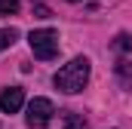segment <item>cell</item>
<instances>
[{
    "label": "cell",
    "mask_w": 132,
    "mask_h": 129,
    "mask_svg": "<svg viewBox=\"0 0 132 129\" xmlns=\"http://www.w3.org/2000/svg\"><path fill=\"white\" fill-rule=\"evenodd\" d=\"M52 83H55V89H62L68 95L83 92V86L89 83V59L86 55H77V59H71L68 64H62L59 74L52 77Z\"/></svg>",
    "instance_id": "6da1fadb"
},
{
    "label": "cell",
    "mask_w": 132,
    "mask_h": 129,
    "mask_svg": "<svg viewBox=\"0 0 132 129\" xmlns=\"http://www.w3.org/2000/svg\"><path fill=\"white\" fill-rule=\"evenodd\" d=\"M28 43H31L34 59L49 62V59H55V52H59V31H52V28L31 31V34H28Z\"/></svg>",
    "instance_id": "7a4b0ae2"
},
{
    "label": "cell",
    "mask_w": 132,
    "mask_h": 129,
    "mask_svg": "<svg viewBox=\"0 0 132 129\" xmlns=\"http://www.w3.org/2000/svg\"><path fill=\"white\" fill-rule=\"evenodd\" d=\"M52 114H55V108H52V101H49V98H34L31 104H28L25 123H28L31 129H43L49 120H52Z\"/></svg>",
    "instance_id": "3957f363"
},
{
    "label": "cell",
    "mask_w": 132,
    "mask_h": 129,
    "mask_svg": "<svg viewBox=\"0 0 132 129\" xmlns=\"http://www.w3.org/2000/svg\"><path fill=\"white\" fill-rule=\"evenodd\" d=\"M22 104H25V92L19 86H6L0 92V111L3 114H15V111H22Z\"/></svg>",
    "instance_id": "277c9868"
},
{
    "label": "cell",
    "mask_w": 132,
    "mask_h": 129,
    "mask_svg": "<svg viewBox=\"0 0 132 129\" xmlns=\"http://www.w3.org/2000/svg\"><path fill=\"white\" fill-rule=\"evenodd\" d=\"M114 71H117L120 86H123V89H132V64H129V62H117V64H114Z\"/></svg>",
    "instance_id": "5b68a950"
},
{
    "label": "cell",
    "mask_w": 132,
    "mask_h": 129,
    "mask_svg": "<svg viewBox=\"0 0 132 129\" xmlns=\"http://www.w3.org/2000/svg\"><path fill=\"white\" fill-rule=\"evenodd\" d=\"M65 129H89V123H86L83 114H68L65 117Z\"/></svg>",
    "instance_id": "8992f818"
},
{
    "label": "cell",
    "mask_w": 132,
    "mask_h": 129,
    "mask_svg": "<svg viewBox=\"0 0 132 129\" xmlns=\"http://www.w3.org/2000/svg\"><path fill=\"white\" fill-rule=\"evenodd\" d=\"M15 37H19L15 28H0V52H3L6 46H12V43H15Z\"/></svg>",
    "instance_id": "52a82bcc"
},
{
    "label": "cell",
    "mask_w": 132,
    "mask_h": 129,
    "mask_svg": "<svg viewBox=\"0 0 132 129\" xmlns=\"http://www.w3.org/2000/svg\"><path fill=\"white\" fill-rule=\"evenodd\" d=\"M114 49H120V52H132V37H129V34H117V37H114Z\"/></svg>",
    "instance_id": "ba28073f"
},
{
    "label": "cell",
    "mask_w": 132,
    "mask_h": 129,
    "mask_svg": "<svg viewBox=\"0 0 132 129\" xmlns=\"http://www.w3.org/2000/svg\"><path fill=\"white\" fill-rule=\"evenodd\" d=\"M19 12V0H0V15H12Z\"/></svg>",
    "instance_id": "9c48e42d"
},
{
    "label": "cell",
    "mask_w": 132,
    "mask_h": 129,
    "mask_svg": "<svg viewBox=\"0 0 132 129\" xmlns=\"http://www.w3.org/2000/svg\"><path fill=\"white\" fill-rule=\"evenodd\" d=\"M68 3H80V0H68Z\"/></svg>",
    "instance_id": "30bf717a"
}]
</instances>
